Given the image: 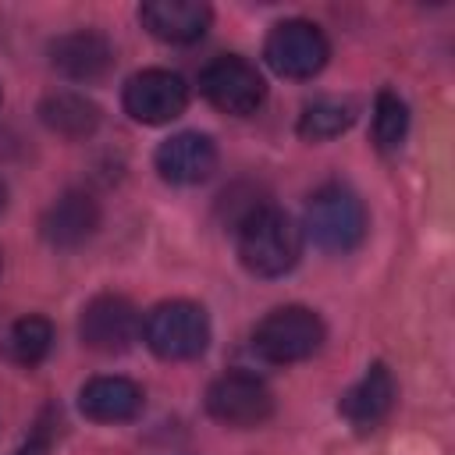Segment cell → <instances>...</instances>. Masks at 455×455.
<instances>
[{"mask_svg":"<svg viewBox=\"0 0 455 455\" xmlns=\"http://www.w3.org/2000/svg\"><path fill=\"white\" fill-rule=\"evenodd\" d=\"M235 238L242 267L256 277H281L302 256V231L284 210L270 203H259L252 213H245L235 224Z\"/></svg>","mask_w":455,"mask_h":455,"instance_id":"obj_1","label":"cell"},{"mask_svg":"<svg viewBox=\"0 0 455 455\" xmlns=\"http://www.w3.org/2000/svg\"><path fill=\"white\" fill-rule=\"evenodd\" d=\"M206 412L224 427H259L274 412V395L259 377L231 370L206 387Z\"/></svg>","mask_w":455,"mask_h":455,"instance_id":"obj_7","label":"cell"},{"mask_svg":"<svg viewBox=\"0 0 455 455\" xmlns=\"http://www.w3.org/2000/svg\"><path fill=\"white\" fill-rule=\"evenodd\" d=\"M121 103L139 124H167L188 107V85L167 68H146L124 82Z\"/></svg>","mask_w":455,"mask_h":455,"instance_id":"obj_8","label":"cell"},{"mask_svg":"<svg viewBox=\"0 0 455 455\" xmlns=\"http://www.w3.org/2000/svg\"><path fill=\"white\" fill-rule=\"evenodd\" d=\"M352 121H355V107L348 100H316L299 114L295 128L306 142H323V139L341 135Z\"/></svg>","mask_w":455,"mask_h":455,"instance_id":"obj_18","label":"cell"},{"mask_svg":"<svg viewBox=\"0 0 455 455\" xmlns=\"http://www.w3.org/2000/svg\"><path fill=\"white\" fill-rule=\"evenodd\" d=\"M142 338H146L149 352L167 363L196 359L210 345V320H206L203 306H196L188 299H171L146 313Z\"/></svg>","mask_w":455,"mask_h":455,"instance_id":"obj_3","label":"cell"},{"mask_svg":"<svg viewBox=\"0 0 455 455\" xmlns=\"http://www.w3.org/2000/svg\"><path fill=\"white\" fill-rule=\"evenodd\" d=\"M405 132H409V107L391 89H380L377 107H373V142H377V149L395 153L405 142Z\"/></svg>","mask_w":455,"mask_h":455,"instance_id":"obj_19","label":"cell"},{"mask_svg":"<svg viewBox=\"0 0 455 455\" xmlns=\"http://www.w3.org/2000/svg\"><path fill=\"white\" fill-rule=\"evenodd\" d=\"M53 348V323L46 316H21L4 338V355L18 366H39Z\"/></svg>","mask_w":455,"mask_h":455,"instance_id":"obj_17","label":"cell"},{"mask_svg":"<svg viewBox=\"0 0 455 455\" xmlns=\"http://www.w3.org/2000/svg\"><path fill=\"white\" fill-rule=\"evenodd\" d=\"M96 228H100V206L89 192H64L46 206L39 220V231L53 249H78L96 235Z\"/></svg>","mask_w":455,"mask_h":455,"instance_id":"obj_12","label":"cell"},{"mask_svg":"<svg viewBox=\"0 0 455 455\" xmlns=\"http://www.w3.org/2000/svg\"><path fill=\"white\" fill-rule=\"evenodd\" d=\"M4 206H7V185L0 181V213H4Z\"/></svg>","mask_w":455,"mask_h":455,"instance_id":"obj_21","label":"cell"},{"mask_svg":"<svg viewBox=\"0 0 455 455\" xmlns=\"http://www.w3.org/2000/svg\"><path fill=\"white\" fill-rule=\"evenodd\" d=\"M306 235L323 252H352L366 238L363 199L345 185H323L306 203Z\"/></svg>","mask_w":455,"mask_h":455,"instance_id":"obj_2","label":"cell"},{"mask_svg":"<svg viewBox=\"0 0 455 455\" xmlns=\"http://www.w3.org/2000/svg\"><path fill=\"white\" fill-rule=\"evenodd\" d=\"M139 309L124 295H96L78 316V338L92 352H124L139 334Z\"/></svg>","mask_w":455,"mask_h":455,"instance_id":"obj_9","label":"cell"},{"mask_svg":"<svg viewBox=\"0 0 455 455\" xmlns=\"http://www.w3.org/2000/svg\"><path fill=\"white\" fill-rule=\"evenodd\" d=\"M50 64L71 82H100L114 68V46L92 28L64 32L50 43Z\"/></svg>","mask_w":455,"mask_h":455,"instance_id":"obj_10","label":"cell"},{"mask_svg":"<svg viewBox=\"0 0 455 455\" xmlns=\"http://www.w3.org/2000/svg\"><path fill=\"white\" fill-rule=\"evenodd\" d=\"M199 92L231 117H249L263 107L267 100V82L256 71V64H249L238 53H224L217 60H210L199 75Z\"/></svg>","mask_w":455,"mask_h":455,"instance_id":"obj_5","label":"cell"},{"mask_svg":"<svg viewBox=\"0 0 455 455\" xmlns=\"http://www.w3.org/2000/svg\"><path fill=\"white\" fill-rule=\"evenodd\" d=\"M391 405H395V377H391V370H387L384 363H373V366L363 373V380L352 384V387L341 395L338 412H341L359 434H366V430H373L377 423L387 419Z\"/></svg>","mask_w":455,"mask_h":455,"instance_id":"obj_13","label":"cell"},{"mask_svg":"<svg viewBox=\"0 0 455 455\" xmlns=\"http://www.w3.org/2000/svg\"><path fill=\"white\" fill-rule=\"evenodd\" d=\"M323 345V320L306 306H281L267 313L252 331V348L259 359L288 366L309 359Z\"/></svg>","mask_w":455,"mask_h":455,"instance_id":"obj_4","label":"cell"},{"mask_svg":"<svg viewBox=\"0 0 455 455\" xmlns=\"http://www.w3.org/2000/svg\"><path fill=\"white\" fill-rule=\"evenodd\" d=\"M263 57L281 78H313L323 71L331 57V43L313 21L288 18L270 28L263 43Z\"/></svg>","mask_w":455,"mask_h":455,"instance_id":"obj_6","label":"cell"},{"mask_svg":"<svg viewBox=\"0 0 455 455\" xmlns=\"http://www.w3.org/2000/svg\"><path fill=\"white\" fill-rule=\"evenodd\" d=\"M139 21L164 43H196L210 28V7L199 0H146Z\"/></svg>","mask_w":455,"mask_h":455,"instance_id":"obj_14","label":"cell"},{"mask_svg":"<svg viewBox=\"0 0 455 455\" xmlns=\"http://www.w3.org/2000/svg\"><path fill=\"white\" fill-rule=\"evenodd\" d=\"M46 451H50V423H39L36 434H32L14 455H46Z\"/></svg>","mask_w":455,"mask_h":455,"instance_id":"obj_20","label":"cell"},{"mask_svg":"<svg viewBox=\"0 0 455 455\" xmlns=\"http://www.w3.org/2000/svg\"><path fill=\"white\" fill-rule=\"evenodd\" d=\"M39 121L64 139H89L100 128V107L82 92H50L39 103Z\"/></svg>","mask_w":455,"mask_h":455,"instance_id":"obj_16","label":"cell"},{"mask_svg":"<svg viewBox=\"0 0 455 455\" xmlns=\"http://www.w3.org/2000/svg\"><path fill=\"white\" fill-rule=\"evenodd\" d=\"M78 409L92 423H128L142 412V387L128 377H92L78 391Z\"/></svg>","mask_w":455,"mask_h":455,"instance_id":"obj_15","label":"cell"},{"mask_svg":"<svg viewBox=\"0 0 455 455\" xmlns=\"http://www.w3.org/2000/svg\"><path fill=\"white\" fill-rule=\"evenodd\" d=\"M153 164L171 185H199L217 167V146L203 132H178L156 146Z\"/></svg>","mask_w":455,"mask_h":455,"instance_id":"obj_11","label":"cell"}]
</instances>
